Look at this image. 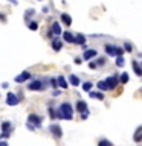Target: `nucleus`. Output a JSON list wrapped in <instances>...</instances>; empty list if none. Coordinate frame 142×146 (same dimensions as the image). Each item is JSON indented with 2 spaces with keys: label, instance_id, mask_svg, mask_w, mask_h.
Returning <instances> with one entry per match:
<instances>
[{
  "label": "nucleus",
  "instance_id": "obj_1",
  "mask_svg": "<svg viewBox=\"0 0 142 146\" xmlns=\"http://www.w3.org/2000/svg\"><path fill=\"white\" fill-rule=\"evenodd\" d=\"M73 113H75V107H72L70 102H61L60 107L57 108V119H60V120H72Z\"/></svg>",
  "mask_w": 142,
  "mask_h": 146
},
{
  "label": "nucleus",
  "instance_id": "obj_34",
  "mask_svg": "<svg viewBox=\"0 0 142 146\" xmlns=\"http://www.w3.org/2000/svg\"><path fill=\"white\" fill-rule=\"evenodd\" d=\"M89 67L92 68V70H95V68H96V67H98V64H96V62H93V61H92V62H89Z\"/></svg>",
  "mask_w": 142,
  "mask_h": 146
},
{
  "label": "nucleus",
  "instance_id": "obj_11",
  "mask_svg": "<svg viewBox=\"0 0 142 146\" xmlns=\"http://www.w3.org/2000/svg\"><path fill=\"white\" fill-rule=\"evenodd\" d=\"M116 47H118V46L105 44L104 46V50H105V53H107V55H110V56H116Z\"/></svg>",
  "mask_w": 142,
  "mask_h": 146
},
{
  "label": "nucleus",
  "instance_id": "obj_13",
  "mask_svg": "<svg viewBox=\"0 0 142 146\" xmlns=\"http://www.w3.org/2000/svg\"><path fill=\"white\" fill-rule=\"evenodd\" d=\"M133 141H136V143H141L142 141V125L136 128L135 134H133Z\"/></svg>",
  "mask_w": 142,
  "mask_h": 146
},
{
  "label": "nucleus",
  "instance_id": "obj_12",
  "mask_svg": "<svg viewBox=\"0 0 142 146\" xmlns=\"http://www.w3.org/2000/svg\"><path fill=\"white\" fill-rule=\"evenodd\" d=\"M0 129H2V132H11L12 131V123L9 120H3L0 123Z\"/></svg>",
  "mask_w": 142,
  "mask_h": 146
},
{
  "label": "nucleus",
  "instance_id": "obj_5",
  "mask_svg": "<svg viewBox=\"0 0 142 146\" xmlns=\"http://www.w3.org/2000/svg\"><path fill=\"white\" fill-rule=\"evenodd\" d=\"M41 122H43V117L38 116V114H35V113H31L29 116H27V123H32V125L37 126V128H41Z\"/></svg>",
  "mask_w": 142,
  "mask_h": 146
},
{
  "label": "nucleus",
  "instance_id": "obj_25",
  "mask_svg": "<svg viewBox=\"0 0 142 146\" xmlns=\"http://www.w3.org/2000/svg\"><path fill=\"white\" fill-rule=\"evenodd\" d=\"M27 29H31V31H38V23L34 21V20H31L29 23H27Z\"/></svg>",
  "mask_w": 142,
  "mask_h": 146
},
{
  "label": "nucleus",
  "instance_id": "obj_30",
  "mask_svg": "<svg viewBox=\"0 0 142 146\" xmlns=\"http://www.w3.org/2000/svg\"><path fill=\"white\" fill-rule=\"evenodd\" d=\"M49 84L52 88H58V81H57V78H50L49 79Z\"/></svg>",
  "mask_w": 142,
  "mask_h": 146
},
{
  "label": "nucleus",
  "instance_id": "obj_27",
  "mask_svg": "<svg viewBox=\"0 0 142 146\" xmlns=\"http://www.w3.org/2000/svg\"><path fill=\"white\" fill-rule=\"evenodd\" d=\"M98 146H113V143L110 140H107V139H101L98 141Z\"/></svg>",
  "mask_w": 142,
  "mask_h": 146
},
{
  "label": "nucleus",
  "instance_id": "obj_18",
  "mask_svg": "<svg viewBox=\"0 0 142 146\" xmlns=\"http://www.w3.org/2000/svg\"><path fill=\"white\" fill-rule=\"evenodd\" d=\"M69 84L73 85V87H78V85H81V81H80V78H78L76 75H69Z\"/></svg>",
  "mask_w": 142,
  "mask_h": 146
},
{
  "label": "nucleus",
  "instance_id": "obj_29",
  "mask_svg": "<svg viewBox=\"0 0 142 146\" xmlns=\"http://www.w3.org/2000/svg\"><path fill=\"white\" fill-rule=\"evenodd\" d=\"M34 14H35V11H34V9H27V11H26V14H25V20H26L27 23H29V21H31L29 18H31L32 15H34Z\"/></svg>",
  "mask_w": 142,
  "mask_h": 146
},
{
  "label": "nucleus",
  "instance_id": "obj_35",
  "mask_svg": "<svg viewBox=\"0 0 142 146\" xmlns=\"http://www.w3.org/2000/svg\"><path fill=\"white\" fill-rule=\"evenodd\" d=\"M87 117H89V111H86V113H82V114H81V119H82V120H86Z\"/></svg>",
  "mask_w": 142,
  "mask_h": 146
},
{
  "label": "nucleus",
  "instance_id": "obj_23",
  "mask_svg": "<svg viewBox=\"0 0 142 146\" xmlns=\"http://www.w3.org/2000/svg\"><path fill=\"white\" fill-rule=\"evenodd\" d=\"M96 87H98L99 91H107V90H109V87H107V84H105V81H98V82H96Z\"/></svg>",
  "mask_w": 142,
  "mask_h": 146
},
{
  "label": "nucleus",
  "instance_id": "obj_17",
  "mask_svg": "<svg viewBox=\"0 0 142 146\" xmlns=\"http://www.w3.org/2000/svg\"><path fill=\"white\" fill-rule=\"evenodd\" d=\"M60 18H61V21H63V25H64V26H72V17L69 15L67 12H63Z\"/></svg>",
  "mask_w": 142,
  "mask_h": 146
},
{
  "label": "nucleus",
  "instance_id": "obj_19",
  "mask_svg": "<svg viewBox=\"0 0 142 146\" xmlns=\"http://www.w3.org/2000/svg\"><path fill=\"white\" fill-rule=\"evenodd\" d=\"M63 40L66 43H75V35L70 34V32H64L63 34Z\"/></svg>",
  "mask_w": 142,
  "mask_h": 146
},
{
  "label": "nucleus",
  "instance_id": "obj_21",
  "mask_svg": "<svg viewBox=\"0 0 142 146\" xmlns=\"http://www.w3.org/2000/svg\"><path fill=\"white\" fill-rule=\"evenodd\" d=\"M84 43H86V36L82 35V34H76V35H75V44L84 46Z\"/></svg>",
  "mask_w": 142,
  "mask_h": 146
},
{
  "label": "nucleus",
  "instance_id": "obj_40",
  "mask_svg": "<svg viewBox=\"0 0 142 146\" xmlns=\"http://www.w3.org/2000/svg\"><path fill=\"white\" fill-rule=\"evenodd\" d=\"M0 146H8V143H6V141H2V140H0Z\"/></svg>",
  "mask_w": 142,
  "mask_h": 146
},
{
  "label": "nucleus",
  "instance_id": "obj_4",
  "mask_svg": "<svg viewBox=\"0 0 142 146\" xmlns=\"http://www.w3.org/2000/svg\"><path fill=\"white\" fill-rule=\"evenodd\" d=\"M104 81H105V84H107L109 90H115L119 84H121V82H119V76H118V75H115V76H109V78H105Z\"/></svg>",
  "mask_w": 142,
  "mask_h": 146
},
{
  "label": "nucleus",
  "instance_id": "obj_2",
  "mask_svg": "<svg viewBox=\"0 0 142 146\" xmlns=\"http://www.w3.org/2000/svg\"><path fill=\"white\" fill-rule=\"evenodd\" d=\"M44 88H46V85L41 79H34L27 84V90L29 91H43Z\"/></svg>",
  "mask_w": 142,
  "mask_h": 146
},
{
  "label": "nucleus",
  "instance_id": "obj_28",
  "mask_svg": "<svg viewBox=\"0 0 142 146\" xmlns=\"http://www.w3.org/2000/svg\"><path fill=\"white\" fill-rule=\"evenodd\" d=\"M115 64H116V67H124V66H125V61H124L122 56H116V61H115Z\"/></svg>",
  "mask_w": 142,
  "mask_h": 146
},
{
  "label": "nucleus",
  "instance_id": "obj_41",
  "mask_svg": "<svg viewBox=\"0 0 142 146\" xmlns=\"http://www.w3.org/2000/svg\"><path fill=\"white\" fill-rule=\"evenodd\" d=\"M11 3L12 5H17V0H11Z\"/></svg>",
  "mask_w": 142,
  "mask_h": 146
},
{
  "label": "nucleus",
  "instance_id": "obj_14",
  "mask_svg": "<svg viewBox=\"0 0 142 146\" xmlns=\"http://www.w3.org/2000/svg\"><path fill=\"white\" fill-rule=\"evenodd\" d=\"M131 67H133V72L136 73V76H142V66H141V62H137L135 59V61H131Z\"/></svg>",
  "mask_w": 142,
  "mask_h": 146
},
{
  "label": "nucleus",
  "instance_id": "obj_33",
  "mask_svg": "<svg viewBox=\"0 0 142 146\" xmlns=\"http://www.w3.org/2000/svg\"><path fill=\"white\" fill-rule=\"evenodd\" d=\"M26 128H27V129H31V131H35L37 129V126H34L32 123H27V122H26Z\"/></svg>",
  "mask_w": 142,
  "mask_h": 146
},
{
  "label": "nucleus",
  "instance_id": "obj_16",
  "mask_svg": "<svg viewBox=\"0 0 142 146\" xmlns=\"http://www.w3.org/2000/svg\"><path fill=\"white\" fill-rule=\"evenodd\" d=\"M57 81H58V87H60V88L66 90L67 87H69V81H67V79H66V78H64L63 75H60V76L57 78Z\"/></svg>",
  "mask_w": 142,
  "mask_h": 146
},
{
  "label": "nucleus",
  "instance_id": "obj_3",
  "mask_svg": "<svg viewBox=\"0 0 142 146\" xmlns=\"http://www.w3.org/2000/svg\"><path fill=\"white\" fill-rule=\"evenodd\" d=\"M20 96H18L17 93H12V91H8L6 94V105H9V107H15V105L20 104Z\"/></svg>",
  "mask_w": 142,
  "mask_h": 146
},
{
  "label": "nucleus",
  "instance_id": "obj_20",
  "mask_svg": "<svg viewBox=\"0 0 142 146\" xmlns=\"http://www.w3.org/2000/svg\"><path fill=\"white\" fill-rule=\"evenodd\" d=\"M89 96H90V98H93V99H98V100H102L105 98L102 91H90Z\"/></svg>",
  "mask_w": 142,
  "mask_h": 146
},
{
  "label": "nucleus",
  "instance_id": "obj_32",
  "mask_svg": "<svg viewBox=\"0 0 142 146\" xmlns=\"http://www.w3.org/2000/svg\"><path fill=\"white\" fill-rule=\"evenodd\" d=\"M124 50H125V52H128V53L133 52V46H131V43H128V41H127V43H124Z\"/></svg>",
  "mask_w": 142,
  "mask_h": 146
},
{
  "label": "nucleus",
  "instance_id": "obj_38",
  "mask_svg": "<svg viewBox=\"0 0 142 146\" xmlns=\"http://www.w3.org/2000/svg\"><path fill=\"white\" fill-rule=\"evenodd\" d=\"M2 87H3V88H8V87H9V84H8V82H3V84H2Z\"/></svg>",
  "mask_w": 142,
  "mask_h": 146
},
{
  "label": "nucleus",
  "instance_id": "obj_36",
  "mask_svg": "<svg viewBox=\"0 0 142 146\" xmlns=\"http://www.w3.org/2000/svg\"><path fill=\"white\" fill-rule=\"evenodd\" d=\"M0 21H6V15H5V14H0Z\"/></svg>",
  "mask_w": 142,
  "mask_h": 146
},
{
  "label": "nucleus",
  "instance_id": "obj_39",
  "mask_svg": "<svg viewBox=\"0 0 142 146\" xmlns=\"http://www.w3.org/2000/svg\"><path fill=\"white\" fill-rule=\"evenodd\" d=\"M60 93H61V91H60V90H54V96H58Z\"/></svg>",
  "mask_w": 142,
  "mask_h": 146
},
{
  "label": "nucleus",
  "instance_id": "obj_37",
  "mask_svg": "<svg viewBox=\"0 0 142 146\" xmlns=\"http://www.w3.org/2000/svg\"><path fill=\"white\" fill-rule=\"evenodd\" d=\"M82 61H81V58H75V64H81Z\"/></svg>",
  "mask_w": 142,
  "mask_h": 146
},
{
  "label": "nucleus",
  "instance_id": "obj_22",
  "mask_svg": "<svg viewBox=\"0 0 142 146\" xmlns=\"http://www.w3.org/2000/svg\"><path fill=\"white\" fill-rule=\"evenodd\" d=\"M130 81V76H128V73H121V76H119V82H121V85H125L127 82Z\"/></svg>",
  "mask_w": 142,
  "mask_h": 146
},
{
  "label": "nucleus",
  "instance_id": "obj_15",
  "mask_svg": "<svg viewBox=\"0 0 142 146\" xmlns=\"http://www.w3.org/2000/svg\"><path fill=\"white\" fill-rule=\"evenodd\" d=\"M52 49L55 50V52H58V50L63 49V41L58 38V36H55V38L52 40Z\"/></svg>",
  "mask_w": 142,
  "mask_h": 146
},
{
  "label": "nucleus",
  "instance_id": "obj_9",
  "mask_svg": "<svg viewBox=\"0 0 142 146\" xmlns=\"http://www.w3.org/2000/svg\"><path fill=\"white\" fill-rule=\"evenodd\" d=\"M98 56V52H96L95 49H90V50H84V53H82V59L84 61H90L92 58Z\"/></svg>",
  "mask_w": 142,
  "mask_h": 146
},
{
  "label": "nucleus",
  "instance_id": "obj_31",
  "mask_svg": "<svg viewBox=\"0 0 142 146\" xmlns=\"http://www.w3.org/2000/svg\"><path fill=\"white\" fill-rule=\"evenodd\" d=\"M105 62H107V58H105V56L96 58V64H98V66H105Z\"/></svg>",
  "mask_w": 142,
  "mask_h": 146
},
{
  "label": "nucleus",
  "instance_id": "obj_24",
  "mask_svg": "<svg viewBox=\"0 0 142 146\" xmlns=\"http://www.w3.org/2000/svg\"><path fill=\"white\" fill-rule=\"evenodd\" d=\"M48 113H49V117L52 119V120H55V119H57V108L49 107V108H48Z\"/></svg>",
  "mask_w": 142,
  "mask_h": 146
},
{
  "label": "nucleus",
  "instance_id": "obj_8",
  "mask_svg": "<svg viewBox=\"0 0 142 146\" xmlns=\"http://www.w3.org/2000/svg\"><path fill=\"white\" fill-rule=\"evenodd\" d=\"M75 111L76 113H86V111H89V108H87V104H86V100H76V104H75Z\"/></svg>",
  "mask_w": 142,
  "mask_h": 146
},
{
  "label": "nucleus",
  "instance_id": "obj_6",
  "mask_svg": "<svg viewBox=\"0 0 142 146\" xmlns=\"http://www.w3.org/2000/svg\"><path fill=\"white\" fill-rule=\"evenodd\" d=\"M32 78V73L29 70H25V72H21L20 75H17L15 78H14V81L17 82V84H23V82H27Z\"/></svg>",
  "mask_w": 142,
  "mask_h": 146
},
{
  "label": "nucleus",
  "instance_id": "obj_10",
  "mask_svg": "<svg viewBox=\"0 0 142 146\" xmlns=\"http://www.w3.org/2000/svg\"><path fill=\"white\" fill-rule=\"evenodd\" d=\"M50 31L54 32V35H55V36H60V35H63L61 25H60L58 21H54V23H52V27H50Z\"/></svg>",
  "mask_w": 142,
  "mask_h": 146
},
{
  "label": "nucleus",
  "instance_id": "obj_26",
  "mask_svg": "<svg viewBox=\"0 0 142 146\" xmlns=\"http://www.w3.org/2000/svg\"><path fill=\"white\" fill-rule=\"evenodd\" d=\"M92 87H93V84H92L90 81H87V82H84V84H82V90L87 91V93H90V91H92Z\"/></svg>",
  "mask_w": 142,
  "mask_h": 146
},
{
  "label": "nucleus",
  "instance_id": "obj_7",
  "mask_svg": "<svg viewBox=\"0 0 142 146\" xmlns=\"http://www.w3.org/2000/svg\"><path fill=\"white\" fill-rule=\"evenodd\" d=\"M49 131H50V134H52L55 139H61L63 137V129H61V126H60L58 123H50Z\"/></svg>",
  "mask_w": 142,
  "mask_h": 146
}]
</instances>
